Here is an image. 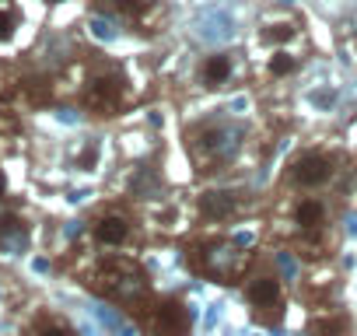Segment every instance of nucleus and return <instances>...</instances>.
I'll return each mask as SVG.
<instances>
[{
	"label": "nucleus",
	"mask_w": 357,
	"mask_h": 336,
	"mask_svg": "<svg viewBox=\"0 0 357 336\" xmlns=\"http://www.w3.org/2000/svg\"><path fill=\"white\" fill-rule=\"evenodd\" d=\"M354 39H357V32H354Z\"/></svg>",
	"instance_id": "nucleus-14"
},
{
	"label": "nucleus",
	"mask_w": 357,
	"mask_h": 336,
	"mask_svg": "<svg viewBox=\"0 0 357 336\" xmlns=\"http://www.w3.org/2000/svg\"><path fill=\"white\" fill-rule=\"evenodd\" d=\"M245 294H249L252 308H259V312H266V308H280V305H284V287H280V280H277L273 273H259V277H252L249 287H245Z\"/></svg>",
	"instance_id": "nucleus-3"
},
{
	"label": "nucleus",
	"mask_w": 357,
	"mask_h": 336,
	"mask_svg": "<svg viewBox=\"0 0 357 336\" xmlns=\"http://www.w3.org/2000/svg\"><path fill=\"white\" fill-rule=\"evenodd\" d=\"M147 336H186L190 333V312L178 301H161L144 315Z\"/></svg>",
	"instance_id": "nucleus-2"
},
{
	"label": "nucleus",
	"mask_w": 357,
	"mask_h": 336,
	"mask_svg": "<svg viewBox=\"0 0 357 336\" xmlns=\"http://www.w3.org/2000/svg\"><path fill=\"white\" fill-rule=\"evenodd\" d=\"M204 207H207L211 217H228V214H231V200H228L225 193H207V197H204Z\"/></svg>",
	"instance_id": "nucleus-9"
},
{
	"label": "nucleus",
	"mask_w": 357,
	"mask_h": 336,
	"mask_svg": "<svg viewBox=\"0 0 357 336\" xmlns=\"http://www.w3.org/2000/svg\"><path fill=\"white\" fill-rule=\"evenodd\" d=\"M95 242L105 249H119L130 242V221L123 214H102L95 221Z\"/></svg>",
	"instance_id": "nucleus-5"
},
{
	"label": "nucleus",
	"mask_w": 357,
	"mask_h": 336,
	"mask_svg": "<svg viewBox=\"0 0 357 336\" xmlns=\"http://www.w3.org/2000/svg\"><path fill=\"white\" fill-rule=\"evenodd\" d=\"M336 176V161L326 151H305L291 161V183L301 190H322Z\"/></svg>",
	"instance_id": "nucleus-1"
},
{
	"label": "nucleus",
	"mask_w": 357,
	"mask_h": 336,
	"mask_svg": "<svg viewBox=\"0 0 357 336\" xmlns=\"http://www.w3.org/2000/svg\"><path fill=\"white\" fill-rule=\"evenodd\" d=\"M11 32H15V18L8 11H0V39H8Z\"/></svg>",
	"instance_id": "nucleus-11"
},
{
	"label": "nucleus",
	"mask_w": 357,
	"mask_h": 336,
	"mask_svg": "<svg viewBox=\"0 0 357 336\" xmlns=\"http://www.w3.org/2000/svg\"><path fill=\"white\" fill-rule=\"evenodd\" d=\"M266 67H270V74H273V77H291V74L298 70V60H294L291 53H284V49H280V53H273V56H270V63H266Z\"/></svg>",
	"instance_id": "nucleus-8"
},
{
	"label": "nucleus",
	"mask_w": 357,
	"mask_h": 336,
	"mask_svg": "<svg viewBox=\"0 0 357 336\" xmlns=\"http://www.w3.org/2000/svg\"><path fill=\"white\" fill-rule=\"evenodd\" d=\"M88 105L95 109V112H112L116 105H119V81H105V77H98L91 88H88Z\"/></svg>",
	"instance_id": "nucleus-6"
},
{
	"label": "nucleus",
	"mask_w": 357,
	"mask_h": 336,
	"mask_svg": "<svg viewBox=\"0 0 357 336\" xmlns=\"http://www.w3.org/2000/svg\"><path fill=\"white\" fill-rule=\"evenodd\" d=\"M39 336H70V333H67L63 326H53V329H43Z\"/></svg>",
	"instance_id": "nucleus-12"
},
{
	"label": "nucleus",
	"mask_w": 357,
	"mask_h": 336,
	"mask_svg": "<svg viewBox=\"0 0 357 336\" xmlns=\"http://www.w3.org/2000/svg\"><path fill=\"white\" fill-rule=\"evenodd\" d=\"M263 36H266L270 43H287V39L298 36V29H291V25H273V29H266Z\"/></svg>",
	"instance_id": "nucleus-10"
},
{
	"label": "nucleus",
	"mask_w": 357,
	"mask_h": 336,
	"mask_svg": "<svg viewBox=\"0 0 357 336\" xmlns=\"http://www.w3.org/2000/svg\"><path fill=\"white\" fill-rule=\"evenodd\" d=\"M235 77V60L231 53H211L200 63V84L204 88H225Z\"/></svg>",
	"instance_id": "nucleus-4"
},
{
	"label": "nucleus",
	"mask_w": 357,
	"mask_h": 336,
	"mask_svg": "<svg viewBox=\"0 0 357 336\" xmlns=\"http://www.w3.org/2000/svg\"><path fill=\"white\" fill-rule=\"evenodd\" d=\"M4 190H8V183H4V176H0V197H4Z\"/></svg>",
	"instance_id": "nucleus-13"
},
{
	"label": "nucleus",
	"mask_w": 357,
	"mask_h": 336,
	"mask_svg": "<svg viewBox=\"0 0 357 336\" xmlns=\"http://www.w3.org/2000/svg\"><path fill=\"white\" fill-rule=\"evenodd\" d=\"M294 224H298L301 231H322V224H326V204L315 200V197L298 200V207H294Z\"/></svg>",
	"instance_id": "nucleus-7"
}]
</instances>
